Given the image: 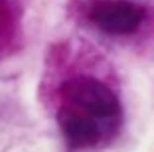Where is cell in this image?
<instances>
[{
	"instance_id": "obj_3",
	"label": "cell",
	"mask_w": 154,
	"mask_h": 152,
	"mask_svg": "<svg viewBox=\"0 0 154 152\" xmlns=\"http://www.w3.org/2000/svg\"><path fill=\"white\" fill-rule=\"evenodd\" d=\"M57 125L67 146L75 150H87V148L97 146L101 140L107 138V132H109L95 119L63 105L57 111Z\"/></svg>"
},
{
	"instance_id": "obj_1",
	"label": "cell",
	"mask_w": 154,
	"mask_h": 152,
	"mask_svg": "<svg viewBox=\"0 0 154 152\" xmlns=\"http://www.w3.org/2000/svg\"><path fill=\"white\" fill-rule=\"evenodd\" d=\"M61 105L95 119L109 132H117L122 119V107L117 93L107 83L91 75H75L59 87Z\"/></svg>"
},
{
	"instance_id": "obj_2",
	"label": "cell",
	"mask_w": 154,
	"mask_h": 152,
	"mask_svg": "<svg viewBox=\"0 0 154 152\" xmlns=\"http://www.w3.org/2000/svg\"><path fill=\"white\" fill-rule=\"evenodd\" d=\"M146 10L132 0H95L89 8V20L103 34L128 36L142 26Z\"/></svg>"
}]
</instances>
